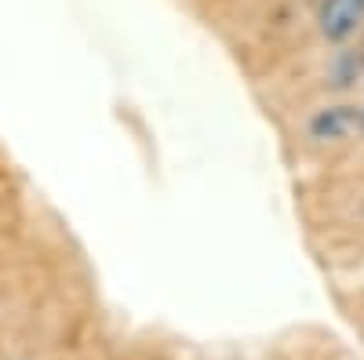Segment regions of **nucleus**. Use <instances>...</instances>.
Wrapping results in <instances>:
<instances>
[{
    "label": "nucleus",
    "instance_id": "obj_2",
    "mask_svg": "<svg viewBox=\"0 0 364 360\" xmlns=\"http://www.w3.org/2000/svg\"><path fill=\"white\" fill-rule=\"evenodd\" d=\"M360 128V109L357 106H324L314 113L310 120V135L321 138V142H336V138H346L350 131Z\"/></svg>",
    "mask_w": 364,
    "mask_h": 360
},
{
    "label": "nucleus",
    "instance_id": "obj_4",
    "mask_svg": "<svg viewBox=\"0 0 364 360\" xmlns=\"http://www.w3.org/2000/svg\"><path fill=\"white\" fill-rule=\"evenodd\" d=\"M360 128H364V109H360Z\"/></svg>",
    "mask_w": 364,
    "mask_h": 360
},
{
    "label": "nucleus",
    "instance_id": "obj_1",
    "mask_svg": "<svg viewBox=\"0 0 364 360\" xmlns=\"http://www.w3.org/2000/svg\"><path fill=\"white\" fill-rule=\"evenodd\" d=\"M360 18H364V0H324L321 15H317L321 33L336 44H343L346 37L357 33Z\"/></svg>",
    "mask_w": 364,
    "mask_h": 360
},
{
    "label": "nucleus",
    "instance_id": "obj_3",
    "mask_svg": "<svg viewBox=\"0 0 364 360\" xmlns=\"http://www.w3.org/2000/svg\"><path fill=\"white\" fill-rule=\"evenodd\" d=\"M357 73H360V55H343L336 62V70H331V80L343 87V84H353Z\"/></svg>",
    "mask_w": 364,
    "mask_h": 360
}]
</instances>
